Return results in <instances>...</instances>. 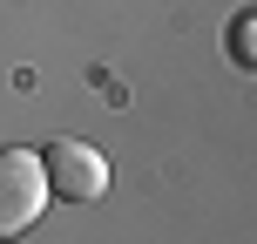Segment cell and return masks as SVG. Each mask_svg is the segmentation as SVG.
Listing matches in <instances>:
<instances>
[{"mask_svg": "<svg viewBox=\"0 0 257 244\" xmlns=\"http://www.w3.org/2000/svg\"><path fill=\"white\" fill-rule=\"evenodd\" d=\"M48 210V170L34 149H0V244L34 231Z\"/></svg>", "mask_w": 257, "mask_h": 244, "instance_id": "1", "label": "cell"}, {"mask_svg": "<svg viewBox=\"0 0 257 244\" xmlns=\"http://www.w3.org/2000/svg\"><path fill=\"white\" fill-rule=\"evenodd\" d=\"M41 170H48V197H68V204H95V197H108V156L95 149V142L61 136L48 156H41Z\"/></svg>", "mask_w": 257, "mask_h": 244, "instance_id": "2", "label": "cell"}, {"mask_svg": "<svg viewBox=\"0 0 257 244\" xmlns=\"http://www.w3.org/2000/svg\"><path fill=\"white\" fill-rule=\"evenodd\" d=\"M250 34H257V21H250V14H237V27H230V54H237V68L257 61V54H250Z\"/></svg>", "mask_w": 257, "mask_h": 244, "instance_id": "3", "label": "cell"}]
</instances>
